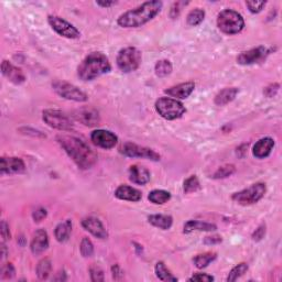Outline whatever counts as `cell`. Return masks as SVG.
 <instances>
[{
	"mask_svg": "<svg viewBox=\"0 0 282 282\" xmlns=\"http://www.w3.org/2000/svg\"><path fill=\"white\" fill-rule=\"evenodd\" d=\"M58 141L81 170L91 169L97 162V153L80 138L63 135L58 137Z\"/></svg>",
	"mask_w": 282,
	"mask_h": 282,
	"instance_id": "cell-1",
	"label": "cell"
},
{
	"mask_svg": "<svg viewBox=\"0 0 282 282\" xmlns=\"http://www.w3.org/2000/svg\"><path fill=\"white\" fill-rule=\"evenodd\" d=\"M163 3L153 0V2H146L141 4L138 7L126 11L121 14L118 19L117 24L123 28H138L147 22L152 20L162 9Z\"/></svg>",
	"mask_w": 282,
	"mask_h": 282,
	"instance_id": "cell-2",
	"label": "cell"
},
{
	"mask_svg": "<svg viewBox=\"0 0 282 282\" xmlns=\"http://www.w3.org/2000/svg\"><path fill=\"white\" fill-rule=\"evenodd\" d=\"M112 70L106 55L101 52H92L82 61L77 68V75L82 81H93Z\"/></svg>",
	"mask_w": 282,
	"mask_h": 282,
	"instance_id": "cell-3",
	"label": "cell"
},
{
	"mask_svg": "<svg viewBox=\"0 0 282 282\" xmlns=\"http://www.w3.org/2000/svg\"><path fill=\"white\" fill-rule=\"evenodd\" d=\"M217 26L219 30L226 35H237L244 30L245 19L238 11L225 9L218 14Z\"/></svg>",
	"mask_w": 282,
	"mask_h": 282,
	"instance_id": "cell-4",
	"label": "cell"
},
{
	"mask_svg": "<svg viewBox=\"0 0 282 282\" xmlns=\"http://www.w3.org/2000/svg\"><path fill=\"white\" fill-rule=\"evenodd\" d=\"M156 109L162 118L175 120L181 118L186 113V108L178 99L171 97H161L156 102Z\"/></svg>",
	"mask_w": 282,
	"mask_h": 282,
	"instance_id": "cell-5",
	"label": "cell"
},
{
	"mask_svg": "<svg viewBox=\"0 0 282 282\" xmlns=\"http://www.w3.org/2000/svg\"><path fill=\"white\" fill-rule=\"evenodd\" d=\"M141 52L135 47H127L121 49L116 58L118 69L124 73H131L136 71L141 64Z\"/></svg>",
	"mask_w": 282,
	"mask_h": 282,
	"instance_id": "cell-6",
	"label": "cell"
},
{
	"mask_svg": "<svg viewBox=\"0 0 282 282\" xmlns=\"http://www.w3.org/2000/svg\"><path fill=\"white\" fill-rule=\"evenodd\" d=\"M266 184L259 182V183L252 184L250 187H248V189L235 193V194L231 196V200L242 206L253 205V204H256L261 200L264 194H266Z\"/></svg>",
	"mask_w": 282,
	"mask_h": 282,
	"instance_id": "cell-7",
	"label": "cell"
},
{
	"mask_svg": "<svg viewBox=\"0 0 282 282\" xmlns=\"http://www.w3.org/2000/svg\"><path fill=\"white\" fill-rule=\"evenodd\" d=\"M42 119L49 127L61 131L73 130L74 125L66 114L57 109H46L42 113Z\"/></svg>",
	"mask_w": 282,
	"mask_h": 282,
	"instance_id": "cell-8",
	"label": "cell"
},
{
	"mask_svg": "<svg viewBox=\"0 0 282 282\" xmlns=\"http://www.w3.org/2000/svg\"><path fill=\"white\" fill-rule=\"evenodd\" d=\"M52 87L54 92L57 93L60 97L68 99V101L84 103L87 102L88 99V96L84 92L81 91L80 88L76 87L75 85L71 84V83L64 81H55L52 83Z\"/></svg>",
	"mask_w": 282,
	"mask_h": 282,
	"instance_id": "cell-9",
	"label": "cell"
},
{
	"mask_svg": "<svg viewBox=\"0 0 282 282\" xmlns=\"http://www.w3.org/2000/svg\"><path fill=\"white\" fill-rule=\"evenodd\" d=\"M119 152L124 154L125 157L129 158H140V159H148L151 161H159L160 154L156 152L150 148L142 147L132 142H125L119 148Z\"/></svg>",
	"mask_w": 282,
	"mask_h": 282,
	"instance_id": "cell-10",
	"label": "cell"
},
{
	"mask_svg": "<svg viewBox=\"0 0 282 282\" xmlns=\"http://www.w3.org/2000/svg\"><path fill=\"white\" fill-rule=\"evenodd\" d=\"M48 22L51 26L52 29L58 33V35L62 36L68 39H79L81 37V32L77 30V28L74 27L69 21L61 18L59 16H49Z\"/></svg>",
	"mask_w": 282,
	"mask_h": 282,
	"instance_id": "cell-11",
	"label": "cell"
},
{
	"mask_svg": "<svg viewBox=\"0 0 282 282\" xmlns=\"http://www.w3.org/2000/svg\"><path fill=\"white\" fill-rule=\"evenodd\" d=\"M91 140L94 145L103 149H113L118 142V137L114 132L104 129L94 130L91 134Z\"/></svg>",
	"mask_w": 282,
	"mask_h": 282,
	"instance_id": "cell-12",
	"label": "cell"
},
{
	"mask_svg": "<svg viewBox=\"0 0 282 282\" xmlns=\"http://www.w3.org/2000/svg\"><path fill=\"white\" fill-rule=\"evenodd\" d=\"M269 53L268 49L266 47H257L248 50V51L241 52L238 57H237V62L241 65H250L255 64L257 62H260L261 60L266 58V55Z\"/></svg>",
	"mask_w": 282,
	"mask_h": 282,
	"instance_id": "cell-13",
	"label": "cell"
},
{
	"mask_svg": "<svg viewBox=\"0 0 282 282\" xmlns=\"http://www.w3.org/2000/svg\"><path fill=\"white\" fill-rule=\"evenodd\" d=\"M82 227L98 239H106L108 237L107 230L103 223L96 217H85L82 220Z\"/></svg>",
	"mask_w": 282,
	"mask_h": 282,
	"instance_id": "cell-14",
	"label": "cell"
},
{
	"mask_svg": "<svg viewBox=\"0 0 282 282\" xmlns=\"http://www.w3.org/2000/svg\"><path fill=\"white\" fill-rule=\"evenodd\" d=\"M25 170V162L20 158L3 157L0 159V172L2 174L22 173Z\"/></svg>",
	"mask_w": 282,
	"mask_h": 282,
	"instance_id": "cell-15",
	"label": "cell"
},
{
	"mask_svg": "<svg viewBox=\"0 0 282 282\" xmlns=\"http://www.w3.org/2000/svg\"><path fill=\"white\" fill-rule=\"evenodd\" d=\"M49 247V237L48 233L44 229H38L32 235L30 242V249L33 255H41L48 249Z\"/></svg>",
	"mask_w": 282,
	"mask_h": 282,
	"instance_id": "cell-16",
	"label": "cell"
},
{
	"mask_svg": "<svg viewBox=\"0 0 282 282\" xmlns=\"http://www.w3.org/2000/svg\"><path fill=\"white\" fill-rule=\"evenodd\" d=\"M2 73L5 77H7L8 81L14 83L16 85H20L26 81V76L22 70L20 68H17L14 64H11L9 61H3Z\"/></svg>",
	"mask_w": 282,
	"mask_h": 282,
	"instance_id": "cell-17",
	"label": "cell"
},
{
	"mask_svg": "<svg viewBox=\"0 0 282 282\" xmlns=\"http://www.w3.org/2000/svg\"><path fill=\"white\" fill-rule=\"evenodd\" d=\"M194 82H185L168 88V90L164 91V93L171 98L178 99L179 101V99H186L189 97L191 94L194 92Z\"/></svg>",
	"mask_w": 282,
	"mask_h": 282,
	"instance_id": "cell-18",
	"label": "cell"
},
{
	"mask_svg": "<svg viewBox=\"0 0 282 282\" xmlns=\"http://www.w3.org/2000/svg\"><path fill=\"white\" fill-rule=\"evenodd\" d=\"M74 118L80 121L81 124L88 127H95L99 124V115L98 112L93 108H81L76 110L74 114Z\"/></svg>",
	"mask_w": 282,
	"mask_h": 282,
	"instance_id": "cell-19",
	"label": "cell"
},
{
	"mask_svg": "<svg viewBox=\"0 0 282 282\" xmlns=\"http://www.w3.org/2000/svg\"><path fill=\"white\" fill-rule=\"evenodd\" d=\"M274 148V140L272 138L266 137L258 140L252 148V153L257 159H266L271 154Z\"/></svg>",
	"mask_w": 282,
	"mask_h": 282,
	"instance_id": "cell-20",
	"label": "cell"
},
{
	"mask_svg": "<svg viewBox=\"0 0 282 282\" xmlns=\"http://www.w3.org/2000/svg\"><path fill=\"white\" fill-rule=\"evenodd\" d=\"M129 180L137 185H145L151 179V174L149 170L141 167V165H131L128 171Z\"/></svg>",
	"mask_w": 282,
	"mask_h": 282,
	"instance_id": "cell-21",
	"label": "cell"
},
{
	"mask_svg": "<svg viewBox=\"0 0 282 282\" xmlns=\"http://www.w3.org/2000/svg\"><path fill=\"white\" fill-rule=\"evenodd\" d=\"M115 196L121 201L128 202H139L142 197L141 192L139 190L131 187L129 185H120L115 191Z\"/></svg>",
	"mask_w": 282,
	"mask_h": 282,
	"instance_id": "cell-22",
	"label": "cell"
},
{
	"mask_svg": "<svg viewBox=\"0 0 282 282\" xmlns=\"http://www.w3.org/2000/svg\"><path fill=\"white\" fill-rule=\"evenodd\" d=\"M238 93L239 90L237 87H226L216 94L214 103L217 106H225V105L233 102Z\"/></svg>",
	"mask_w": 282,
	"mask_h": 282,
	"instance_id": "cell-23",
	"label": "cell"
},
{
	"mask_svg": "<svg viewBox=\"0 0 282 282\" xmlns=\"http://www.w3.org/2000/svg\"><path fill=\"white\" fill-rule=\"evenodd\" d=\"M217 226L212 223L201 222V220H189L184 225V234H191L193 231H215Z\"/></svg>",
	"mask_w": 282,
	"mask_h": 282,
	"instance_id": "cell-24",
	"label": "cell"
},
{
	"mask_svg": "<svg viewBox=\"0 0 282 282\" xmlns=\"http://www.w3.org/2000/svg\"><path fill=\"white\" fill-rule=\"evenodd\" d=\"M148 222L159 229L169 230L171 227H172L173 218L171 217L170 215L156 214V215H150V216L148 217Z\"/></svg>",
	"mask_w": 282,
	"mask_h": 282,
	"instance_id": "cell-25",
	"label": "cell"
},
{
	"mask_svg": "<svg viewBox=\"0 0 282 282\" xmlns=\"http://www.w3.org/2000/svg\"><path fill=\"white\" fill-rule=\"evenodd\" d=\"M72 231V222L70 219H66L64 222L60 223L54 230V236L55 239L59 242H65L68 241L70 238Z\"/></svg>",
	"mask_w": 282,
	"mask_h": 282,
	"instance_id": "cell-26",
	"label": "cell"
},
{
	"mask_svg": "<svg viewBox=\"0 0 282 282\" xmlns=\"http://www.w3.org/2000/svg\"><path fill=\"white\" fill-rule=\"evenodd\" d=\"M148 200L156 205H163L171 200V193L164 190H153L149 193Z\"/></svg>",
	"mask_w": 282,
	"mask_h": 282,
	"instance_id": "cell-27",
	"label": "cell"
},
{
	"mask_svg": "<svg viewBox=\"0 0 282 282\" xmlns=\"http://www.w3.org/2000/svg\"><path fill=\"white\" fill-rule=\"evenodd\" d=\"M154 271H156V275L159 280L164 281V282H176L178 278L174 277L173 273H171L170 270L165 267V264L160 261L156 264V268H154Z\"/></svg>",
	"mask_w": 282,
	"mask_h": 282,
	"instance_id": "cell-28",
	"label": "cell"
},
{
	"mask_svg": "<svg viewBox=\"0 0 282 282\" xmlns=\"http://www.w3.org/2000/svg\"><path fill=\"white\" fill-rule=\"evenodd\" d=\"M51 270H52L51 260H50L49 258H44V259H41V260L38 262L36 272H37V275H38L39 279L47 280L49 278L50 273H51Z\"/></svg>",
	"mask_w": 282,
	"mask_h": 282,
	"instance_id": "cell-29",
	"label": "cell"
},
{
	"mask_svg": "<svg viewBox=\"0 0 282 282\" xmlns=\"http://www.w3.org/2000/svg\"><path fill=\"white\" fill-rule=\"evenodd\" d=\"M217 253L216 252H205L202 255H197L194 258V264L197 269H205L213 261L216 260Z\"/></svg>",
	"mask_w": 282,
	"mask_h": 282,
	"instance_id": "cell-30",
	"label": "cell"
},
{
	"mask_svg": "<svg viewBox=\"0 0 282 282\" xmlns=\"http://www.w3.org/2000/svg\"><path fill=\"white\" fill-rule=\"evenodd\" d=\"M173 66L169 60H160L154 65V72L159 77H165L172 73Z\"/></svg>",
	"mask_w": 282,
	"mask_h": 282,
	"instance_id": "cell-31",
	"label": "cell"
},
{
	"mask_svg": "<svg viewBox=\"0 0 282 282\" xmlns=\"http://www.w3.org/2000/svg\"><path fill=\"white\" fill-rule=\"evenodd\" d=\"M204 18H205V11L201 8H195L191 10L189 15H187V25H190L192 27H196L198 25H201Z\"/></svg>",
	"mask_w": 282,
	"mask_h": 282,
	"instance_id": "cell-32",
	"label": "cell"
},
{
	"mask_svg": "<svg viewBox=\"0 0 282 282\" xmlns=\"http://www.w3.org/2000/svg\"><path fill=\"white\" fill-rule=\"evenodd\" d=\"M248 269H249V267H248V263H246V262H241L239 264H237L235 268L231 269V271L229 272L228 277H227V281L231 282V281L238 280L248 271Z\"/></svg>",
	"mask_w": 282,
	"mask_h": 282,
	"instance_id": "cell-33",
	"label": "cell"
},
{
	"mask_svg": "<svg viewBox=\"0 0 282 282\" xmlns=\"http://www.w3.org/2000/svg\"><path fill=\"white\" fill-rule=\"evenodd\" d=\"M236 172V167L234 164H225L223 167H220L216 170V172L213 174V179L220 180V179H226L228 176L233 175Z\"/></svg>",
	"mask_w": 282,
	"mask_h": 282,
	"instance_id": "cell-34",
	"label": "cell"
},
{
	"mask_svg": "<svg viewBox=\"0 0 282 282\" xmlns=\"http://www.w3.org/2000/svg\"><path fill=\"white\" fill-rule=\"evenodd\" d=\"M200 181H198L196 175H191L189 179H186L184 181L183 184V191L185 194H189V193L196 192L197 190H200Z\"/></svg>",
	"mask_w": 282,
	"mask_h": 282,
	"instance_id": "cell-35",
	"label": "cell"
},
{
	"mask_svg": "<svg viewBox=\"0 0 282 282\" xmlns=\"http://www.w3.org/2000/svg\"><path fill=\"white\" fill-rule=\"evenodd\" d=\"M80 251L84 258H90L94 255V245L87 237H83L80 245Z\"/></svg>",
	"mask_w": 282,
	"mask_h": 282,
	"instance_id": "cell-36",
	"label": "cell"
},
{
	"mask_svg": "<svg viewBox=\"0 0 282 282\" xmlns=\"http://www.w3.org/2000/svg\"><path fill=\"white\" fill-rule=\"evenodd\" d=\"M90 275L93 282H103L105 279L103 269L95 263H93L90 267Z\"/></svg>",
	"mask_w": 282,
	"mask_h": 282,
	"instance_id": "cell-37",
	"label": "cell"
},
{
	"mask_svg": "<svg viewBox=\"0 0 282 282\" xmlns=\"http://www.w3.org/2000/svg\"><path fill=\"white\" fill-rule=\"evenodd\" d=\"M266 5H267V2H255V0H253V2H247L246 3V6L248 7V9H249V11L252 14L261 13L263 8L266 7Z\"/></svg>",
	"mask_w": 282,
	"mask_h": 282,
	"instance_id": "cell-38",
	"label": "cell"
},
{
	"mask_svg": "<svg viewBox=\"0 0 282 282\" xmlns=\"http://www.w3.org/2000/svg\"><path fill=\"white\" fill-rule=\"evenodd\" d=\"M16 274V269L13 263H6L2 268V278L3 279H13Z\"/></svg>",
	"mask_w": 282,
	"mask_h": 282,
	"instance_id": "cell-39",
	"label": "cell"
},
{
	"mask_svg": "<svg viewBox=\"0 0 282 282\" xmlns=\"http://www.w3.org/2000/svg\"><path fill=\"white\" fill-rule=\"evenodd\" d=\"M189 3H185V2H176L172 5V7H171V11H170V17L171 18H178V17L180 16L181 14V11H182V8L184 7V6H186Z\"/></svg>",
	"mask_w": 282,
	"mask_h": 282,
	"instance_id": "cell-40",
	"label": "cell"
},
{
	"mask_svg": "<svg viewBox=\"0 0 282 282\" xmlns=\"http://www.w3.org/2000/svg\"><path fill=\"white\" fill-rule=\"evenodd\" d=\"M279 90H280V84H279V83H273V84H270L269 86H267L266 88H264L263 94L267 97L271 98V97H274L275 95H277Z\"/></svg>",
	"mask_w": 282,
	"mask_h": 282,
	"instance_id": "cell-41",
	"label": "cell"
},
{
	"mask_svg": "<svg viewBox=\"0 0 282 282\" xmlns=\"http://www.w3.org/2000/svg\"><path fill=\"white\" fill-rule=\"evenodd\" d=\"M266 231H267L266 225H264V224L260 225L255 231H253V234L251 236L252 237V240L253 241H260V240H262L264 238V236H266Z\"/></svg>",
	"mask_w": 282,
	"mask_h": 282,
	"instance_id": "cell-42",
	"label": "cell"
},
{
	"mask_svg": "<svg viewBox=\"0 0 282 282\" xmlns=\"http://www.w3.org/2000/svg\"><path fill=\"white\" fill-rule=\"evenodd\" d=\"M47 209L43 208V207H39L38 209H36L35 212L32 213V218L35 220L36 223H40L42 220L47 217Z\"/></svg>",
	"mask_w": 282,
	"mask_h": 282,
	"instance_id": "cell-43",
	"label": "cell"
},
{
	"mask_svg": "<svg viewBox=\"0 0 282 282\" xmlns=\"http://www.w3.org/2000/svg\"><path fill=\"white\" fill-rule=\"evenodd\" d=\"M214 277L206 273H195L193 277L189 279V281H197V282H212L214 281Z\"/></svg>",
	"mask_w": 282,
	"mask_h": 282,
	"instance_id": "cell-44",
	"label": "cell"
},
{
	"mask_svg": "<svg viewBox=\"0 0 282 282\" xmlns=\"http://www.w3.org/2000/svg\"><path fill=\"white\" fill-rule=\"evenodd\" d=\"M0 231H2V237H3V241L5 242L6 240L10 239V231H9V226L8 224L3 220L2 225H0Z\"/></svg>",
	"mask_w": 282,
	"mask_h": 282,
	"instance_id": "cell-45",
	"label": "cell"
},
{
	"mask_svg": "<svg viewBox=\"0 0 282 282\" xmlns=\"http://www.w3.org/2000/svg\"><path fill=\"white\" fill-rule=\"evenodd\" d=\"M222 241H223L222 237L217 236V235L207 236V237H205V238H204V244H205V245H217V244H220Z\"/></svg>",
	"mask_w": 282,
	"mask_h": 282,
	"instance_id": "cell-46",
	"label": "cell"
},
{
	"mask_svg": "<svg viewBox=\"0 0 282 282\" xmlns=\"http://www.w3.org/2000/svg\"><path fill=\"white\" fill-rule=\"evenodd\" d=\"M112 273H113V278L115 280H120L121 278L124 277L123 270L120 269V267L118 266V264H114V266L112 267Z\"/></svg>",
	"mask_w": 282,
	"mask_h": 282,
	"instance_id": "cell-47",
	"label": "cell"
},
{
	"mask_svg": "<svg viewBox=\"0 0 282 282\" xmlns=\"http://www.w3.org/2000/svg\"><path fill=\"white\" fill-rule=\"evenodd\" d=\"M96 4L98 6H101V7H105V8H108L110 6H113L116 4V2H96Z\"/></svg>",
	"mask_w": 282,
	"mask_h": 282,
	"instance_id": "cell-48",
	"label": "cell"
},
{
	"mask_svg": "<svg viewBox=\"0 0 282 282\" xmlns=\"http://www.w3.org/2000/svg\"><path fill=\"white\" fill-rule=\"evenodd\" d=\"M2 251H3V259L7 257V250H6V246H5V242H2Z\"/></svg>",
	"mask_w": 282,
	"mask_h": 282,
	"instance_id": "cell-49",
	"label": "cell"
}]
</instances>
